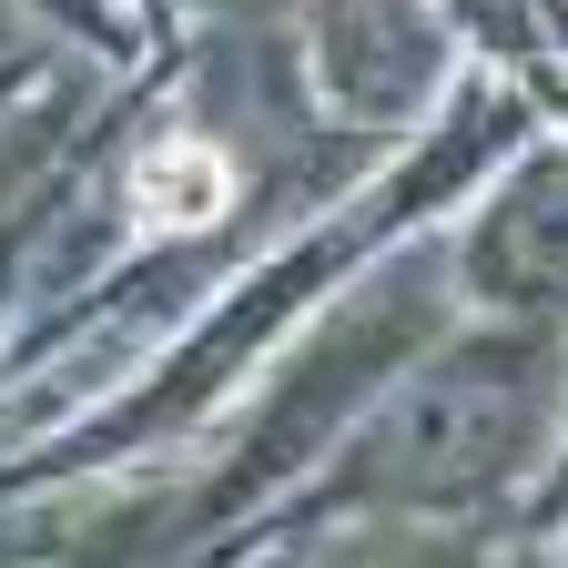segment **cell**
<instances>
[{"label":"cell","mask_w":568,"mask_h":568,"mask_svg":"<svg viewBox=\"0 0 568 568\" xmlns=\"http://www.w3.org/2000/svg\"><path fill=\"white\" fill-rule=\"evenodd\" d=\"M234 203V163L213 153V142H193V132H173V142H153V153L132 163V213L153 234H183V224H213V213Z\"/></svg>","instance_id":"cell-1"}]
</instances>
